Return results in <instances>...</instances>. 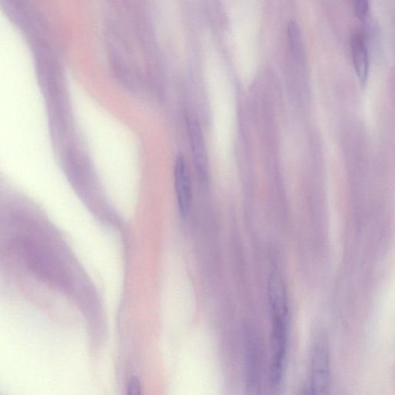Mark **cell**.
<instances>
[{
	"label": "cell",
	"instance_id": "6",
	"mask_svg": "<svg viewBox=\"0 0 395 395\" xmlns=\"http://www.w3.org/2000/svg\"><path fill=\"white\" fill-rule=\"evenodd\" d=\"M288 32L290 47L296 55L299 54L301 47V37L297 24L294 20H290L288 24Z\"/></svg>",
	"mask_w": 395,
	"mask_h": 395
},
{
	"label": "cell",
	"instance_id": "9",
	"mask_svg": "<svg viewBox=\"0 0 395 395\" xmlns=\"http://www.w3.org/2000/svg\"><path fill=\"white\" fill-rule=\"evenodd\" d=\"M299 395H314V394L309 390L307 384L301 389Z\"/></svg>",
	"mask_w": 395,
	"mask_h": 395
},
{
	"label": "cell",
	"instance_id": "2",
	"mask_svg": "<svg viewBox=\"0 0 395 395\" xmlns=\"http://www.w3.org/2000/svg\"><path fill=\"white\" fill-rule=\"evenodd\" d=\"M330 378V344L326 336L321 335L313 344L307 386L314 395H326L329 389Z\"/></svg>",
	"mask_w": 395,
	"mask_h": 395
},
{
	"label": "cell",
	"instance_id": "8",
	"mask_svg": "<svg viewBox=\"0 0 395 395\" xmlns=\"http://www.w3.org/2000/svg\"><path fill=\"white\" fill-rule=\"evenodd\" d=\"M355 11L358 18L360 20H365L368 12V2L367 0H358L355 5Z\"/></svg>",
	"mask_w": 395,
	"mask_h": 395
},
{
	"label": "cell",
	"instance_id": "7",
	"mask_svg": "<svg viewBox=\"0 0 395 395\" xmlns=\"http://www.w3.org/2000/svg\"><path fill=\"white\" fill-rule=\"evenodd\" d=\"M126 395H143L141 384L137 377H131L126 389Z\"/></svg>",
	"mask_w": 395,
	"mask_h": 395
},
{
	"label": "cell",
	"instance_id": "1",
	"mask_svg": "<svg viewBox=\"0 0 395 395\" xmlns=\"http://www.w3.org/2000/svg\"><path fill=\"white\" fill-rule=\"evenodd\" d=\"M269 298L272 318L270 377L276 387L283 379L289 348V309L280 276L273 273L269 281Z\"/></svg>",
	"mask_w": 395,
	"mask_h": 395
},
{
	"label": "cell",
	"instance_id": "3",
	"mask_svg": "<svg viewBox=\"0 0 395 395\" xmlns=\"http://www.w3.org/2000/svg\"><path fill=\"white\" fill-rule=\"evenodd\" d=\"M188 129L193 161L201 180H206L208 175V158L203 131L196 119L188 121Z\"/></svg>",
	"mask_w": 395,
	"mask_h": 395
},
{
	"label": "cell",
	"instance_id": "4",
	"mask_svg": "<svg viewBox=\"0 0 395 395\" xmlns=\"http://www.w3.org/2000/svg\"><path fill=\"white\" fill-rule=\"evenodd\" d=\"M175 184L179 212L182 217L186 218L190 211L191 191L187 165L182 157L175 163Z\"/></svg>",
	"mask_w": 395,
	"mask_h": 395
},
{
	"label": "cell",
	"instance_id": "5",
	"mask_svg": "<svg viewBox=\"0 0 395 395\" xmlns=\"http://www.w3.org/2000/svg\"><path fill=\"white\" fill-rule=\"evenodd\" d=\"M351 44L355 71L361 85L364 86L367 79L369 61L367 48L363 35L356 33L352 37Z\"/></svg>",
	"mask_w": 395,
	"mask_h": 395
}]
</instances>
